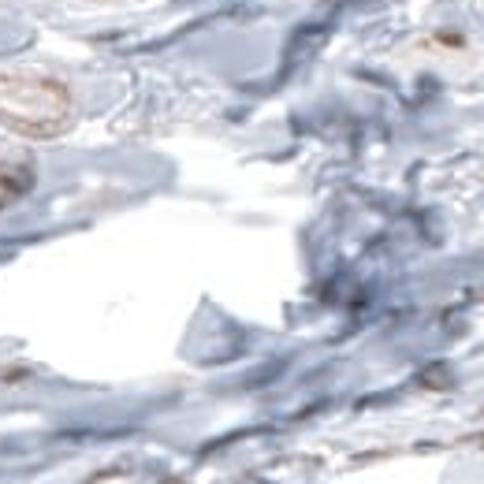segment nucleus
<instances>
[{"instance_id":"nucleus-2","label":"nucleus","mask_w":484,"mask_h":484,"mask_svg":"<svg viewBox=\"0 0 484 484\" xmlns=\"http://www.w3.org/2000/svg\"><path fill=\"white\" fill-rule=\"evenodd\" d=\"M30 187H34V164L19 153L0 149V209L19 201Z\"/></svg>"},{"instance_id":"nucleus-1","label":"nucleus","mask_w":484,"mask_h":484,"mask_svg":"<svg viewBox=\"0 0 484 484\" xmlns=\"http://www.w3.org/2000/svg\"><path fill=\"white\" fill-rule=\"evenodd\" d=\"M75 123L68 82L30 68H0V127L23 138H56Z\"/></svg>"}]
</instances>
